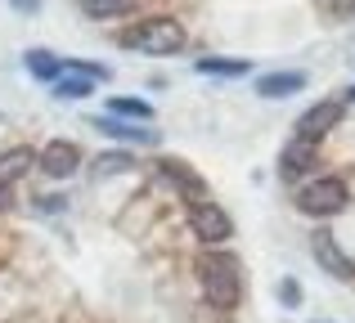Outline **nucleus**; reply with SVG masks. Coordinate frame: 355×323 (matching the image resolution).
<instances>
[{
    "mask_svg": "<svg viewBox=\"0 0 355 323\" xmlns=\"http://www.w3.org/2000/svg\"><path fill=\"white\" fill-rule=\"evenodd\" d=\"M198 283H202V297H207V306L234 310L239 301H243V270H239V256H230V252H202V256H198Z\"/></svg>",
    "mask_w": 355,
    "mask_h": 323,
    "instance_id": "1",
    "label": "nucleus"
},
{
    "mask_svg": "<svg viewBox=\"0 0 355 323\" xmlns=\"http://www.w3.org/2000/svg\"><path fill=\"white\" fill-rule=\"evenodd\" d=\"M121 45H126V50H139V54L162 59V54L184 50V27L175 23V18H144V23H135V27L121 32Z\"/></svg>",
    "mask_w": 355,
    "mask_h": 323,
    "instance_id": "2",
    "label": "nucleus"
},
{
    "mask_svg": "<svg viewBox=\"0 0 355 323\" xmlns=\"http://www.w3.org/2000/svg\"><path fill=\"white\" fill-rule=\"evenodd\" d=\"M347 202H351V189L338 175H324V180L306 184V189L297 193V211H306V216H338Z\"/></svg>",
    "mask_w": 355,
    "mask_h": 323,
    "instance_id": "3",
    "label": "nucleus"
},
{
    "mask_svg": "<svg viewBox=\"0 0 355 323\" xmlns=\"http://www.w3.org/2000/svg\"><path fill=\"white\" fill-rule=\"evenodd\" d=\"M189 229L207 247H216V243H225V238L234 234V220H230L225 207H216V202H198V207H189Z\"/></svg>",
    "mask_w": 355,
    "mask_h": 323,
    "instance_id": "4",
    "label": "nucleus"
},
{
    "mask_svg": "<svg viewBox=\"0 0 355 323\" xmlns=\"http://www.w3.org/2000/svg\"><path fill=\"white\" fill-rule=\"evenodd\" d=\"M311 252H315V261H320V270H329L333 279H342V283H355V261L342 252V243L329 229H320V234L311 238Z\"/></svg>",
    "mask_w": 355,
    "mask_h": 323,
    "instance_id": "5",
    "label": "nucleus"
},
{
    "mask_svg": "<svg viewBox=\"0 0 355 323\" xmlns=\"http://www.w3.org/2000/svg\"><path fill=\"white\" fill-rule=\"evenodd\" d=\"M315 162H320V140H302V135H297V140L284 144V153H279V175H284V180H302L306 171H315Z\"/></svg>",
    "mask_w": 355,
    "mask_h": 323,
    "instance_id": "6",
    "label": "nucleus"
},
{
    "mask_svg": "<svg viewBox=\"0 0 355 323\" xmlns=\"http://www.w3.org/2000/svg\"><path fill=\"white\" fill-rule=\"evenodd\" d=\"M36 162H41L45 175H54V180H68V175L81 166V149H77L72 140H50V144L41 149V158H36Z\"/></svg>",
    "mask_w": 355,
    "mask_h": 323,
    "instance_id": "7",
    "label": "nucleus"
},
{
    "mask_svg": "<svg viewBox=\"0 0 355 323\" xmlns=\"http://www.w3.org/2000/svg\"><path fill=\"white\" fill-rule=\"evenodd\" d=\"M90 126H95V131H104V135H113V140L144 144V149H153V144H157V131H153V126H139V122H130V117H117V113L95 117Z\"/></svg>",
    "mask_w": 355,
    "mask_h": 323,
    "instance_id": "8",
    "label": "nucleus"
},
{
    "mask_svg": "<svg viewBox=\"0 0 355 323\" xmlns=\"http://www.w3.org/2000/svg\"><path fill=\"white\" fill-rule=\"evenodd\" d=\"M338 122H342V104L329 99V104H315V108H306V113L297 117V135H302V140H324Z\"/></svg>",
    "mask_w": 355,
    "mask_h": 323,
    "instance_id": "9",
    "label": "nucleus"
},
{
    "mask_svg": "<svg viewBox=\"0 0 355 323\" xmlns=\"http://www.w3.org/2000/svg\"><path fill=\"white\" fill-rule=\"evenodd\" d=\"M157 171L166 175V180L175 184V189L189 198V207H198V202H207V184H202V175H193L184 162H175V158H162L157 162Z\"/></svg>",
    "mask_w": 355,
    "mask_h": 323,
    "instance_id": "10",
    "label": "nucleus"
},
{
    "mask_svg": "<svg viewBox=\"0 0 355 323\" xmlns=\"http://www.w3.org/2000/svg\"><path fill=\"white\" fill-rule=\"evenodd\" d=\"M297 90H306V72H266V77L257 81L261 99H288V95H297Z\"/></svg>",
    "mask_w": 355,
    "mask_h": 323,
    "instance_id": "11",
    "label": "nucleus"
},
{
    "mask_svg": "<svg viewBox=\"0 0 355 323\" xmlns=\"http://www.w3.org/2000/svg\"><path fill=\"white\" fill-rule=\"evenodd\" d=\"M32 149H9V153H0V189H9L14 180H23L27 171H32Z\"/></svg>",
    "mask_w": 355,
    "mask_h": 323,
    "instance_id": "12",
    "label": "nucleus"
},
{
    "mask_svg": "<svg viewBox=\"0 0 355 323\" xmlns=\"http://www.w3.org/2000/svg\"><path fill=\"white\" fill-rule=\"evenodd\" d=\"M27 72L32 77H41V81H59L63 77V59L59 54H50V50H27Z\"/></svg>",
    "mask_w": 355,
    "mask_h": 323,
    "instance_id": "13",
    "label": "nucleus"
},
{
    "mask_svg": "<svg viewBox=\"0 0 355 323\" xmlns=\"http://www.w3.org/2000/svg\"><path fill=\"white\" fill-rule=\"evenodd\" d=\"M95 86H99L95 77H81V72H63V77L54 81V99H86V95H95Z\"/></svg>",
    "mask_w": 355,
    "mask_h": 323,
    "instance_id": "14",
    "label": "nucleus"
},
{
    "mask_svg": "<svg viewBox=\"0 0 355 323\" xmlns=\"http://www.w3.org/2000/svg\"><path fill=\"white\" fill-rule=\"evenodd\" d=\"M193 68H198L202 77H248L252 63L248 59H198Z\"/></svg>",
    "mask_w": 355,
    "mask_h": 323,
    "instance_id": "15",
    "label": "nucleus"
},
{
    "mask_svg": "<svg viewBox=\"0 0 355 323\" xmlns=\"http://www.w3.org/2000/svg\"><path fill=\"white\" fill-rule=\"evenodd\" d=\"M77 5H81V14H90V18H121V14L135 9V0H77Z\"/></svg>",
    "mask_w": 355,
    "mask_h": 323,
    "instance_id": "16",
    "label": "nucleus"
},
{
    "mask_svg": "<svg viewBox=\"0 0 355 323\" xmlns=\"http://www.w3.org/2000/svg\"><path fill=\"white\" fill-rule=\"evenodd\" d=\"M108 113L130 117V122H153V108H148L144 99H108Z\"/></svg>",
    "mask_w": 355,
    "mask_h": 323,
    "instance_id": "17",
    "label": "nucleus"
},
{
    "mask_svg": "<svg viewBox=\"0 0 355 323\" xmlns=\"http://www.w3.org/2000/svg\"><path fill=\"white\" fill-rule=\"evenodd\" d=\"M279 301H284V310H297V306H302V283H297V279H279Z\"/></svg>",
    "mask_w": 355,
    "mask_h": 323,
    "instance_id": "18",
    "label": "nucleus"
},
{
    "mask_svg": "<svg viewBox=\"0 0 355 323\" xmlns=\"http://www.w3.org/2000/svg\"><path fill=\"white\" fill-rule=\"evenodd\" d=\"M324 14L338 18V23H347V18H355V0H324Z\"/></svg>",
    "mask_w": 355,
    "mask_h": 323,
    "instance_id": "19",
    "label": "nucleus"
},
{
    "mask_svg": "<svg viewBox=\"0 0 355 323\" xmlns=\"http://www.w3.org/2000/svg\"><path fill=\"white\" fill-rule=\"evenodd\" d=\"M108 171H126V158H121V153H108V158H99V175H108Z\"/></svg>",
    "mask_w": 355,
    "mask_h": 323,
    "instance_id": "20",
    "label": "nucleus"
},
{
    "mask_svg": "<svg viewBox=\"0 0 355 323\" xmlns=\"http://www.w3.org/2000/svg\"><path fill=\"white\" fill-rule=\"evenodd\" d=\"M14 9H18V14H36V9H41V0H14Z\"/></svg>",
    "mask_w": 355,
    "mask_h": 323,
    "instance_id": "21",
    "label": "nucleus"
},
{
    "mask_svg": "<svg viewBox=\"0 0 355 323\" xmlns=\"http://www.w3.org/2000/svg\"><path fill=\"white\" fill-rule=\"evenodd\" d=\"M9 202H14V198H9V189H0V211H9Z\"/></svg>",
    "mask_w": 355,
    "mask_h": 323,
    "instance_id": "22",
    "label": "nucleus"
},
{
    "mask_svg": "<svg viewBox=\"0 0 355 323\" xmlns=\"http://www.w3.org/2000/svg\"><path fill=\"white\" fill-rule=\"evenodd\" d=\"M347 99H351V104H355V86H351V90H347Z\"/></svg>",
    "mask_w": 355,
    "mask_h": 323,
    "instance_id": "23",
    "label": "nucleus"
}]
</instances>
